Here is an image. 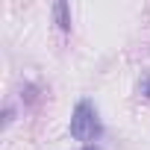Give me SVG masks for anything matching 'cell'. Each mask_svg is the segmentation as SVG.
Segmentation results:
<instances>
[{
    "instance_id": "obj_1",
    "label": "cell",
    "mask_w": 150,
    "mask_h": 150,
    "mask_svg": "<svg viewBox=\"0 0 150 150\" xmlns=\"http://www.w3.org/2000/svg\"><path fill=\"white\" fill-rule=\"evenodd\" d=\"M71 135L77 141H94L100 135V118H97V109L88 100L77 103V109H74V115H71Z\"/></svg>"
},
{
    "instance_id": "obj_2",
    "label": "cell",
    "mask_w": 150,
    "mask_h": 150,
    "mask_svg": "<svg viewBox=\"0 0 150 150\" xmlns=\"http://www.w3.org/2000/svg\"><path fill=\"white\" fill-rule=\"evenodd\" d=\"M53 15H56V24H59V30H71V12H68V3H62V0H59V3L53 6Z\"/></svg>"
},
{
    "instance_id": "obj_3",
    "label": "cell",
    "mask_w": 150,
    "mask_h": 150,
    "mask_svg": "<svg viewBox=\"0 0 150 150\" xmlns=\"http://www.w3.org/2000/svg\"><path fill=\"white\" fill-rule=\"evenodd\" d=\"M12 118H15V109H12V106H6V112H3V127H9V124H12Z\"/></svg>"
},
{
    "instance_id": "obj_4",
    "label": "cell",
    "mask_w": 150,
    "mask_h": 150,
    "mask_svg": "<svg viewBox=\"0 0 150 150\" xmlns=\"http://www.w3.org/2000/svg\"><path fill=\"white\" fill-rule=\"evenodd\" d=\"M141 94H144V97H150V77L144 80V86H141Z\"/></svg>"
},
{
    "instance_id": "obj_5",
    "label": "cell",
    "mask_w": 150,
    "mask_h": 150,
    "mask_svg": "<svg viewBox=\"0 0 150 150\" xmlns=\"http://www.w3.org/2000/svg\"><path fill=\"white\" fill-rule=\"evenodd\" d=\"M83 150H100V147H97V144H86Z\"/></svg>"
}]
</instances>
